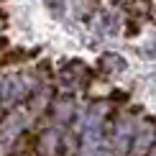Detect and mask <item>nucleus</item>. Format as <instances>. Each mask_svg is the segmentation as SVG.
<instances>
[{"label":"nucleus","instance_id":"nucleus-10","mask_svg":"<svg viewBox=\"0 0 156 156\" xmlns=\"http://www.w3.org/2000/svg\"><path fill=\"white\" fill-rule=\"evenodd\" d=\"M126 67H128V64H126V59H123L120 54H113V51H108V54H102V56H100V69H102L105 74H120Z\"/></svg>","mask_w":156,"mask_h":156},{"label":"nucleus","instance_id":"nucleus-9","mask_svg":"<svg viewBox=\"0 0 156 156\" xmlns=\"http://www.w3.org/2000/svg\"><path fill=\"white\" fill-rule=\"evenodd\" d=\"M92 28L100 36H115V34H118V28H120V21H118L115 13H97Z\"/></svg>","mask_w":156,"mask_h":156},{"label":"nucleus","instance_id":"nucleus-12","mask_svg":"<svg viewBox=\"0 0 156 156\" xmlns=\"http://www.w3.org/2000/svg\"><path fill=\"white\" fill-rule=\"evenodd\" d=\"M115 3H118V5H120V8H128V5H133V3H136V0H115Z\"/></svg>","mask_w":156,"mask_h":156},{"label":"nucleus","instance_id":"nucleus-1","mask_svg":"<svg viewBox=\"0 0 156 156\" xmlns=\"http://www.w3.org/2000/svg\"><path fill=\"white\" fill-rule=\"evenodd\" d=\"M105 120H108V105L105 102H92L77 115L72 123L74 136V156H102L105 148Z\"/></svg>","mask_w":156,"mask_h":156},{"label":"nucleus","instance_id":"nucleus-13","mask_svg":"<svg viewBox=\"0 0 156 156\" xmlns=\"http://www.w3.org/2000/svg\"><path fill=\"white\" fill-rule=\"evenodd\" d=\"M146 156H156V144H154V146H151V148L146 151Z\"/></svg>","mask_w":156,"mask_h":156},{"label":"nucleus","instance_id":"nucleus-4","mask_svg":"<svg viewBox=\"0 0 156 156\" xmlns=\"http://www.w3.org/2000/svg\"><path fill=\"white\" fill-rule=\"evenodd\" d=\"M133 131H136V120L131 115H115L110 128L105 131V148L113 156H128L133 144Z\"/></svg>","mask_w":156,"mask_h":156},{"label":"nucleus","instance_id":"nucleus-8","mask_svg":"<svg viewBox=\"0 0 156 156\" xmlns=\"http://www.w3.org/2000/svg\"><path fill=\"white\" fill-rule=\"evenodd\" d=\"M87 77H90V72L82 62H69V64H64L62 72H59V84L67 92H74V90L87 84Z\"/></svg>","mask_w":156,"mask_h":156},{"label":"nucleus","instance_id":"nucleus-6","mask_svg":"<svg viewBox=\"0 0 156 156\" xmlns=\"http://www.w3.org/2000/svg\"><path fill=\"white\" fill-rule=\"evenodd\" d=\"M49 113H51V118H54V126H59V128H67V126H72V123L77 120V100H74V95L72 92H64L59 97H51V102H49Z\"/></svg>","mask_w":156,"mask_h":156},{"label":"nucleus","instance_id":"nucleus-7","mask_svg":"<svg viewBox=\"0 0 156 156\" xmlns=\"http://www.w3.org/2000/svg\"><path fill=\"white\" fill-rule=\"evenodd\" d=\"M156 144V123L154 120H138L133 131V144H131V154L136 156H146V151Z\"/></svg>","mask_w":156,"mask_h":156},{"label":"nucleus","instance_id":"nucleus-5","mask_svg":"<svg viewBox=\"0 0 156 156\" xmlns=\"http://www.w3.org/2000/svg\"><path fill=\"white\" fill-rule=\"evenodd\" d=\"M34 156H67V131L59 126H49L36 136Z\"/></svg>","mask_w":156,"mask_h":156},{"label":"nucleus","instance_id":"nucleus-3","mask_svg":"<svg viewBox=\"0 0 156 156\" xmlns=\"http://www.w3.org/2000/svg\"><path fill=\"white\" fill-rule=\"evenodd\" d=\"M31 95V74H3L0 77V115L21 108Z\"/></svg>","mask_w":156,"mask_h":156},{"label":"nucleus","instance_id":"nucleus-2","mask_svg":"<svg viewBox=\"0 0 156 156\" xmlns=\"http://www.w3.org/2000/svg\"><path fill=\"white\" fill-rule=\"evenodd\" d=\"M28 128H31V110L16 108L0 115V154L8 156Z\"/></svg>","mask_w":156,"mask_h":156},{"label":"nucleus","instance_id":"nucleus-11","mask_svg":"<svg viewBox=\"0 0 156 156\" xmlns=\"http://www.w3.org/2000/svg\"><path fill=\"white\" fill-rule=\"evenodd\" d=\"M44 5H46V10L54 18H62L67 13V0H44Z\"/></svg>","mask_w":156,"mask_h":156}]
</instances>
